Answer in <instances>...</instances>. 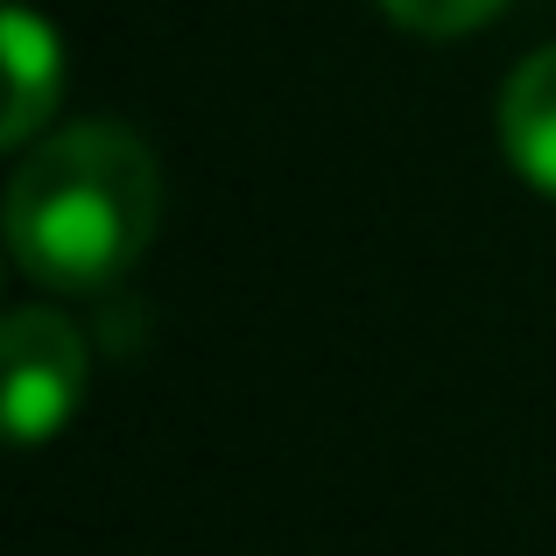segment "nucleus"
Returning a JSON list of instances; mask_svg holds the SVG:
<instances>
[{"instance_id": "2", "label": "nucleus", "mask_w": 556, "mask_h": 556, "mask_svg": "<svg viewBox=\"0 0 556 556\" xmlns=\"http://www.w3.org/2000/svg\"><path fill=\"white\" fill-rule=\"evenodd\" d=\"M0 353H8V430H14V444L56 437L85 394V339L56 311L28 303V311L8 317Z\"/></svg>"}, {"instance_id": "3", "label": "nucleus", "mask_w": 556, "mask_h": 556, "mask_svg": "<svg viewBox=\"0 0 556 556\" xmlns=\"http://www.w3.org/2000/svg\"><path fill=\"white\" fill-rule=\"evenodd\" d=\"M0 50H8V121H0V141L22 149L42 121L56 113V92H64V42L42 22L36 8L14 0L0 14Z\"/></svg>"}, {"instance_id": "4", "label": "nucleus", "mask_w": 556, "mask_h": 556, "mask_svg": "<svg viewBox=\"0 0 556 556\" xmlns=\"http://www.w3.org/2000/svg\"><path fill=\"white\" fill-rule=\"evenodd\" d=\"M501 149L543 198H556V42L501 85Z\"/></svg>"}, {"instance_id": "1", "label": "nucleus", "mask_w": 556, "mask_h": 556, "mask_svg": "<svg viewBox=\"0 0 556 556\" xmlns=\"http://www.w3.org/2000/svg\"><path fill=\"white\" fill-rule=\"evenodd\" d=\"M163 218V169L149 141L113 121L56 127L8 184V247L42 289H106L149 254Z\"/></svg>"}, {"instance_id": "5", "label": "nucleus", "mask_w": 556, "mask_h": 556, "mask_svg": "<svg viewBox=\"0 0 556 556\" xmlns=\"http://www.w3.org/2000/svg\"><path fill=\"white\" fill-rule=\"evenodd\" d=\"M507 0H380V14L408 36H465V28H486Z\"/></svg>"}]
</instances>
